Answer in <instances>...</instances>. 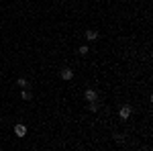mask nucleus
I'll return each instance as SVG.
<instances>
[{
    "label": "nucleus",
    "mask_w": 153,
    "mask_h": 151,
    "mask_svg": "<svg viewBox=\"0 0 153 151\" xmlns=\"http://www.w3.org/2000/svg\"><path fill=\"white\" fill-rule=\"evenodd\" d=\"M59 76H61L63 80H71V78H74V71H71L70 68H63V70L59 71Z\"/></svg>",
    "instance_id": "obj_4"
},
{
    "label": "nucleus",
    "mask_w": 153,
    "mask_h": 151,
    "mask_svg": "<svg viewBox=\"0 0 153 151\" xmlns=\"http://www.w3.org/2000/svg\"><path fill=\"white\" fill-rule=\"evenodd\" d=\"M114 139H117V143H123V141H125V135H120V133H117V135H114Z\"/></svg>",
    "instance_id": "obj_8"
},
{
    "label": "nucleus",
    "mask_w": 153,
    "mask_h": 151,
    "mask_svg": "<svg viewBox=\"0 0 153 151\" xmlns=\"http://www.w3.org/2000/svg\"><path fill=\"white\" fill-rule=\"evenodd\" d=\"M86 39H88V41H96V39H98V33H96V31H86Z\"/></svg>",
    "instance_id": "obj_5"
},
{
    "label": "nucleus",
    "mask_w": 153,
    "mask_h": 151,
    "mask_svg": "<svg viewBox=\"0 0 153 151\" xmlns=\"http://www.w3.org/2000/svg\"><path fill=\"white\" fill-rule=\"evenodd\" d=\"M84 96H86V100H88V102H92V100H96V98H98L96 90H92V88H88V90L84 92Z\"/></svg>",
    "instance_id": "obj_2"
},
{
    "label": "nucleus",
    "mask_w": 153,
    "mask_h": 151,
    "mask_svg": "<svg viewBox=\"0 0 153 151\" xmlns=\"http://www.w3.org/2000/svg\"><path fill=\"white\" fill-rule=\"evenodd\" d=\"M21 96H23V100H31V92H29V90H23Z\"/></svg>",
    "instance_id": "obj_6"
},
{
    "label": "nucleus",
    "mask_w": 153,
    "mask_h": 151,
    "mask_svg": "<svg viewBox=\"0 0 153 151\" xmlns=\"http://www.w3.org/2000/svg\"><path fill=\"white\" fill-rule=\"evenodd\" d=\"M14 135L16 137H25L27 135V125H16L14 127Z\"/></svg>",
    "instance_id": "obj_3"
},
{
    "label": "nucleus",
    "mask_w": 153,
    "mask_h": 151,
    "mask_svg": "<svg viewBox=\"0 0 153 151\" xmlns=\"http://www.w3.org/2000/svg\"><path fill=\"white\" fill-rule=\"evenodd\" d=\"M131 112H133V108H131V104H125L123 108H120V110H118V116H120L123 121H127V118L131 116Z\"/></svg>",
    "instance_id": "obj_1"
},
{
    "label": "nucleus",
    "mask_w": 153,
    "mask_h": 151,
    "mask_svg": "<svg viewBox=\"0 0 153 151\" xmlns=\"http://www.w3.org/2000/svg\"><path fill=\"white\" fill-rule=\"evenodd\" d=\"M19 86H21V88H25V86H27V80H25V78H21V80H19Z\"/></svg>",
    "instance_id": "obj_9"
},
{
    "label": "nucleus",
    "mask_w": 153,
    "mask_h": 151,
    "mask_svg": "<svg viewBox=\"0 0 153 151\" xmlns=\"http://www.w3.org/2000/svg\"><path fill=\"white\" fill-rule=\"evenodd\" d=\"M78 53H80V55H88V47H86V45H82L80 49H78Z\"/></svg>",
    "instance_id": "obj_7"
}]
</instances>
